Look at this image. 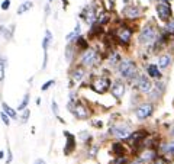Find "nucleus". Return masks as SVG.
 Masks as SVG:
<instances>
[{
    "label": "nucleus",
    "instance_id": "9",
    "mask_svg": "<svg viewBox=\"0 0 174 164\" xmlns=\"http://www.w3.org/2000/svg\"><path fill=\"white\" fill-rule=\"evenodd\" d=\"M86 70L87 68H84L83 65H80V64L74 65V67L70 70V84H71L70 87H74L76 84H80L86 79V76H87Z\"/></svg>",
    "mask_w": 174,
    "mask_h": 164
},
{
    "label": "nucleus",
    "instance_id": "20",
    "mask_svg": "<svg viewBox=\"0 0 174 164\" xmlns=\"http://www.w3.org/2000/svg\"><path fill=\"white\" fill-rule=\"evenodd\" d=\"M121 61H122L121 54L117 52V51H110L109 55H107V65L112 67V68H116Z\"/></svg>",
    "mask_w": 174,
    "mask_h": 164
},
{
    "label": "nucleus",
    "instance_id": "19",
    "mask_svg": "<svg viewBox=\"0 0 174 164\" xmlns=\"http://www.w3.org/2000/svg\"><path fill=\"white\" fill-rule=\"evenodd\" d=\"M160 153L163 156L173 157L174 156V141H166L163 144H160Z\"/></svg>",
    "mask_w": 174,
    "mask_h": 164
},
{
    "label": "nucleus",
    "instance_id": "39",
    "mask_svg": "<svg viewBox=\"0 0 174 164\" xmlns=\"http://www.w3.org/2000/svg\"><path fill=\"white\" fill-rule=\"evenodd\" d=\"M12 160H13V156H12L10 148H8V160H6V163L10 164V163H12Z\"/></svg>",
    "mask_w": 174,
    "mask_h": 164
},
{
    "label": "nucleus",
    "instance_id": "43",
    "mask_svg": "<svg viewBox=\"0 0 174 164\" xmlns=\"http://www.w3.org/2000/svg\"><path fill=\"white\" fill-rule=\"evenodd\" d=\"M49 9H51V8H49V4H46V6H45V16L49 15Z\"/></svg>",
    "mask_w": 174,
    "mask_h": 164
},
{
    "label": "nucleus",
    "instance_id": "2",
    "mask_svg": "<svg viewBox=\"0 0 174 164\" xmlns=\"http://www.w3.org/2000/svg\"><path fill=\"white\" fill-rule=\"evenodd\" d=\"M116 70L119 77L126 81H133V79L138 76V67L133 60H122L116 67Z\"/></svg>",
    "mask_w": 174,
    "mask_h": 164
},
{
    "label": "nucleus",
    "instance_id": "14",
    "mask_svg": "<svg viewBox=\"0 0 174 164\" xmlns=\"http://www.w3.org/2000/svg\"><path fill=\"white\" fill-rule=\"evenodd\" d=\"M64 137L67 138V141H65V147H64V154L65 156H71L77 148V138L70 134L68 131H64Z\"/></svg>",
    "mask_w": 174,
    "mask_h": 164
},
{
    "label": "nucleus",
    "instance_id": "45",
    "mask_svg": "<svg viewBox=\"0 0 174 164\" xmlns=\"http://www.w3.org/2000/svg\"><path fill=\"white\" fill-rule=\"evenodd\" d=\"M3 158H4V153L3 151H0V160H3Z\"/></svg>",
    "mask_w": 174,
    "mask_h": 164
},
{
    "label": "nucleus",
    "instance_id": "1",
    "mask_svg": "<svg viewBox=\"0 0 174 164\" xmlns=\"http://www.w3.org/2000/svg\"><path fill=\"white\" fill-rule=\"evenodd\" d=\"M79 64L83 65L84 68H95V67H99L102 64V55L99 54L97 50L89 46L83 52H80Z\"/></svg>",
    "mask_w": 174,
    "mask_h": 164
},
{
    "label": "nucleus",
    "instance_id": "17",
    "mask_svg": "<svg viewBox=\"0 0 174 164\" xmlns=\"http://www.w3.org/2000/svg\"><path fill=\"white\" fill-rule=\"evenodd\" d=\"M145 71H147V74H148L150 79L161 80V77H163V74H161V68H160L157 64H152V63L145 65Z\"/></svg>",
    "mask_w": 174,
    "mask_h": 164
},
{
    "label": "nucleus",
    "instance_id": "22",
    "mask_svg": "<svg viewBox=\"0 0 174 164\" xmlns=\"http://www.w3.org/2000/svg\"><path fill=\"white\" fill-rule=\"evenodd\" d=\"M77 48H76V45H74V42H68V45H67V48H65V60H68V61H73L74 58H76V55H77Z\"/></svg>",
    "mask_w": 174,
    "mask_h": 164
},
{
    "label": "nucleus",
    "instance_id": "16",
    "mask_svg": "<svg viewBox=\"0 0 174 164\" xmlns=\"http://www.w3.org/2000/svg\"><path fill=\"white\" fill-rule=\"evenodd\" d=\"M52 42V34L51 31H45V36L42 39V50H44V63H42V70L46 68L48 65V48Z\"/></svg>",
    "mask_w": 174,
    "mask_h": 164
},
{
    "label": "nucleus",
    "instance_id": "10",
    "mask_svg": "<svg viewBox=\"0 0 174 164\" xmlns=\"http://www.w3.org/2000/svg\"><path fill=\"white\" fill-rule=\"evenodd\" d=\"M97 8H96V4H87V6H84V9L81 10V13H80V18L84 20V22L87 23V25H93V23H96V19H97Z\"/></svg>",
    "mask_w": 174,
    "mask_h": 164
},
{
    "label": "nucleus",
    "instance_id": "23",
    "mask_svg": "<svg viewBox=\"0 0 174 164\" xmlns=\"http://www.w3.org/2000/svg\"><path fill=\"white\" fill-rule=\"evenodd\" d=\"M112 153L116 157H122L126 154V148L122 142H112Z\"/></svg>",
    "mask_w": 174,
    "mask_h": 164
},
{
    "label": "nucleus",
    "instance_id": "32",
    "mask_svg": "<svg viewBox=\"0 0 174 164\" xmlns=\"http://www.w3.org/2000/svg\"><path fill=\"white\" fill-rule=\"evenodd\" d=\"M4 74H6V63L0 61V81L4 80Z\"/></svg>",
    "mask_w": 174,
    "mask_h": 164
},
{
    "label": "nucleus",
    "instance_id": "35",
    "mask_svg": "<svg viewBox=\"0 0 174 164\" xmlns=\"http://www.w3.org/2000/svg\"><path fill=\"white\" fill-rule=\"evenodd\" d=\"M128 158H126L125 156H122V157H116L113 160V164H128Z\"/></svg>",
    "mask_w": 174,
    "mask_h": 164
},
{
    "label": "nucleus",
    "instance_id": "31",
    "mask_svg": "<svg viewBox=\"0 0 174 164\" xmlns=\"http://www.w3.org/2000/svg\"><path fill=\"white\" fill-rule=\"evenodd\" d=\"M30 116V109H25V111H22V116H20V122L22 123H26L28 122V119H29Z\"/></svg>",
    "mask_w": 174,
    "mask_h": 164
},
{
    "label": "nucleus",
    "instance_id": "11",
    "mask_svg": "<svg viewBox=\"0 0 174 164\" xmlns=\"http://www.w3.org/2000/svg\"><path fill=\"white\" fill-rule=\"evenodd\" d=\"M155 12H157V16H158L160 20L163 22H168V20L173 19V10H171L170 3H157V8H155Z\"/></svg>",
    "mask_w": 174,
    "mask_h": 164
},
{
    "label": "nucleus",
    "instance_id": "47",
    "mask_svg": "<svg viewBox=\"0 0 174 164\" xmlns=\"http://www.w3.org/2000/svg\"><path fill=\"white\" fill-rule=\"evenodd\" d=\"M168 164H174V161H173V163H171V161H170V163H168Z\"/></svg>",
    "mask_w": 174,
    "mask_h": 164
},
{
    "label": "nucleus",
    "instance_id": "25",
    "mask_svg": "<svg viewBox=\"0 0 174 164\" xmlns=\"http://www.w3.org/2000/svg\"><path fill=\"white\" fill-rule=\"evenodd\" d=\"M13 32H15V25H10V26H0V35H3L4 39H12L13 36Z\"/></svg>",
    "mask_w": 174,
    "mask_h": 164
},
{
    "label": "nucleus",
    "instance_id": "33",
    "mask_svg": "<svg viewBox=\"0 0 174 164\" xmlns=\"http://www.w3.org/2000/svg\"><path fill=\"white\" fill-rule=\"evenodd\" d=\"M166 32H168V34H174V19L168 20L166 25Z\"/></svg>",
    "mask_w": 174,
    "mask_h": 164
},
{
    "label": "nucleus",
    "instance_id": "28",
    "mask_svg": "<svg viewBox=\"0 0 174 164\" xmlns=\"http://www.w3.org/2000/svg\"><path fill=\"white\" fill-rule=\"evenodd\" d=\"M79 138L84 142V145H90V144H91V141H93V137H91V135H90L89 132H86V131H83V132L80 134Z\"/></svg>",
    "mask_w": 174,
    "mask_h": 164
},
{
    "label": "nucleus",
    "instance_id": "7",
    "mask_svg": "<svg viewBox=\"0 0 174 164\" xmlns=\"http://www.w3.org/2000/svg\"><path fill=\"white\" fill-rule=\"evenodd\" d=\"M154 87V83L151 81V79L147 74H141L138 73V76L133 79V89H136L142 95H150Z\"/></svg>",
    "mask_w": 174,
    "mask_h": 164
},
{
    "label": "nucleus",
    "instance_id": "18",
    "mask_svg": "<svg viewBox=\"0 0 174 164\" xmlns=\"http://www.w3.org/2000/svg\"><path fill=\"white\" fill-rule=\"evenodd\" d=\"M164 92H166V84H164L163 81L157 80V83L154 84V87H152L150 96H151V99H160V97L164 95Z\"/></svg>",
    "mask_w": 174,
    "mask_h": 164
},
{
    "label": "nucleus",
    "instance_id": "4",
    "mask_svg": "<svg viewBox=\"0 0 174 164\" xmlns=\"http://www.w3.org/2000/svg\"><path fill=\"white\" fill-rule=\"evenodd\" d=\"M67 107L68 112H71L76 119H89L91 116L90 107L87 106L86 103L80 102V100H70Z\"/></svg>",
    "mask_w": 174,
    "mask_h": 164
},
{
    "label": "nucleus",
    "instance_id": "12",
    "mask_svg": "<svg viewBox=\"0 0 174 164\" xmlns=\"http://www.w3.org/2000/svg\"><path fill=\"white\" fill-rule=\"evenodd\" d=\"M154 113V105L151 102H145V103H141L139 106L135 107V116L141 121L144 119H148L151 115Z\"/></svg>",
    "mask_w": 174,
    "mask_h": 164
},
{
    "label": "nucleus",
    "instance_id": "27",
    "mask_svg": "<svg viewBox=\"0 0 174 164\" xmlns=\"http://www.w3.org/2000/svg\"><path fill=\"white\" fill-rule=\"evenodd\" d=\"M2 107H3V112L8 115L9 118H10V119H16V116H18V115H16V111H15V109H12L8 103L3 102V103H2Z\"/></svg>",
    "mask_w": 174,
    "mask_h": 164
},
{
    "label": "nucleus",
    "instance_id": "40",
    "mask_svg": "<svg viewBox=\"0 0 174 164\" xmlns=\"http://www.w3.org/2000/svg\"><path fill=\"white\" fill-rule=\"evenodd\" d=\"M128 164H144V161L141 160L139 157H136L135 160H132V161H129V163H128Z\"/></svg>",
    "mask_w": 174,
    "mask_h": 164
},
{
    "label": "nucleus",
    "instance_id": "24",
    "mask_svg": "<svg viewBox=\"0 0 174 164\" xmlns=\"http://www.w3.org/2000/svg\"><path fill=\"white\" fill-rule=\"evenodd\" d=\"M74 45H76V48H77V51H79V52H83L84 50H87V48H89V39H86L84 36H81V35H80L79 38L74 41Z\"/></svg>",
    "mask_w": 174,
    "mask_h": 164
},
{
    "label": "nucleus",
    "instance_id": "36",
    "mask_svg": "<svg viewBox=\"0 0 174 164\" xmlns=\"http://www.w3.org/2000/svg\"><path fill=\"white\" fill-rule=\"evenodd\" d=\"M0 116H2V121H3V123L4 125H10V118H9L8 115L4 113V112H2V115H0Z\"/></svg>",
    "mask_w": 174,
    "mask_h": 164
},
{
    "label": "nucleus",
    "instance_id": "44",
    "mask_svg": "<svg viewBox=\"0 0 174 164\" xmlns=\"http://www.w3.org/2000/svg\"><path fill=\"white\" fill-rule=\"evenodd\" d=\"M170 135L174 138V126H171V128H170Z\"/></svg>",
    "mask_w": 174,
    "mask_h": 164
},
{
    "label": "nucleus",
    "instance_id": "6",
    "mask_svg": "<svg viewBox=\"0 0 174 164\" xmlns=\"http://www.w3.org/2000/svg\"><path fill=\"white\" fill-rule=\"evenodd\" d=\"M110 86H112V80L109 79V76H96L90 81V89L97 95H105L106 92H109Z\"/></svg>",
    "mask_w": 174,
    "mask_h": 164
},
{
    "label": "nucleus",
    "instance_id": "41",
    "mask_svg": "<svg viewBox=\"0 0 174 164\" xmlns=\"http://www.w3.org/2000/svg\"><path fill=\"white\" fill-rule=\"evenodd\" d=\"M91 125L96 126V128H102L103 123H102V122H99V121H91Z\"/></svg>",
    "mask_w": 174,
    "mask_h": 164
},
{
    "label": "nucleus",
    "instance_id": "5",
    "mask_svg": "<svg viewBox=\"0 0 174 164\" xmlns=\"http://www.w3.org/2000/svg\"><path fill=\"white\" fill-rule=\"evenodd\" d=\"M132 134L131 131V125L126 122H117V123H113L110 125L109 128V135L110 137L116 138V139H128L129 135Z\"/></svg>",
    "mask_w": 174,
    "mask_h": 164
},
{
    "label": "nucleus",
    "instance_id": "30",
    "mask_svg": "<svg viewBox=\"0 0 174 164\" xmlns=\"http://www.w3.org/2000/svg\"><path fill=\"white\" fill-rule=\"evenodd\" d=\"M28 103H29V93H26V95L23 96L22 102H20V103H19V106H18V111H19V112L25 111V109L28 107Z\"/></svg>",
    "mask_w": 174,
    "mask_h": 164
},
{
    "label": "nucleus",
    "instance_id": "8",
    "mask_svg": "<svg viewBox=\"0 0 174 164\" xmlns=\"http://www.w3.org/2000/svg\"><path fill=\"white\" fill-rule=\"evenodd\" d=\"M132 34H133V29L125 23H122L121 26H117L115 29V38L116 41L121 44V45H128L131 39H132Z\"/></svg>",
    "mask_w": 174,
    "mask_h": 164
},
{
    "label": "nucleus",
    "instance_id": "42",
    "mask_svg": "<svg viewBox=\"0 0 174 164\" xmlns=\"http://www.w3.org/2000/svg\"><path fill=\"white\" fill-rule=\"evenodd\" d=\"M34 164H46V163H45V160H42V158H38V160L35 161Z\"/></svg>",
    "mask_w": 174,
    "mask_h": 164
},
{
    "label": "nucleus",
    "instance_id": "15",
    "mask_svg": "<svg viewBox=\"0 0 174 164\" xmlns=\"http://www.w3.org/2000/svg\"><path fill=\"white\" fill-rule=\"evenodd\" d=\"M122 15L125 16L126 19H138L142 15V9L139 6H136V4H128V6L123 8Z\"/></svg>",
    "mask_w": 174,
    "mask_h": 164
},
{
    "label": "nucleus",
    "instance_id": "21",
    "mask_svg": "<svg viewBox=\"0 0 174 164\" xmlns=\"http://www.w3.org/2000/svg\"><path fill=\"white\" fill-rule=\"evenodd\" d=\"M171 63H173V57H171L170 54H163V55H160L158 57L157 65H158L161 70H166L171 65Z\"/></svg>",
    "mask_w": 174,
    "mask_h": 164
},
{
    "label": "nucleus",
    "instance_id": "26",
    "mask_svg": "<svg viewBox=\"0 0 174 164\" xmlns=\"http://www.w3.org/2000/svg\"><path fill=\"white\" fill-rule=\"evenodd\" d=\"M34 8V2H30V0H26V2H23L22 4H19V8H18V15H23V13H26L28 10Z\"/></svg>",
    "mask_w": 174,
    "mask_h": 164
},
{
    "label": "nucleus",
    "instance_id": "38",
    "mask_svg": "<svg viewBox=\"0 0 174 164\" xmlns=\"http://www.w3.org/2000/svg\"><path fill=\"white\" fill-rule=\"evenodd\" d=\"M10 8V0H3L2 2V10H9Z\"/></svg>",
    "mask_w": 174,
    "mask_h": 164
},
{
    "label": "nucleus",
    "instance_id": "29",
    "mask_svg": "<svg viewBox=\"0 0 174 164\" xmlns=\"http://www.w3.org/2000/svg\"><path fill=\"white\" fill-rule=\"evenodd\" d=\"M97 151H99V145L90 144V145H89V150H87V157H90V158H95V157L97 156Z\"/></svg>",
    "mask_w": 174,
    "mask_h": 164
},
{
    "label": "nucleus",
    "instance_id": "46",
    "mask_svg": "<svg viewBox=\"0 0 174 164\" xmlns=\"http://www.w3.org/2000/svg\"><path fill=\"white\" fill-rule=\"evenodd\" d=\"M48 2H49V3H51V2H54V0H48Z\"/></svg>",
    "mask_w": 174,
    "mask_h": 164
},
{
    "label": "nucleus",
    "instance_id": "3",
    "mask_svg": "<svg viewBox=\"0 0 174 164\" xmlns=\"http://www.w3.org/2000/svg\"><path fill=\"white\" fill-rule=\"evenodd\" d=\"M158 31L154 25H145L142 29H141L139 35H138V42L139 45H144V46H152L154 42L157 41L158 38Z\"/></svg>",
    "mask_w": 174,
    "mask_h": 164
},
{
    "label": "nucleus",
    "instance_id": "37",
    "mask_svg": "<svg viewBox=\"0 0 174 164\" xmlns=\"http://www.w3.org/2000/svg\"><path fill=\"white\" fill-rule=\"evenodd\" d=\"M51 107H52V112L55 116H60V113H58V105L55 100H52V103H51Z\"/></svg>",
    "mask_w": 174,
    "mask_h": 164
},
{
    "label": "nucleus",
    "instance_id": "13",
    "mask_svg": "<svg viewBox=\"0 0 174 164\" xmlns=\"http://www.w3.org/2000/svg\"><path fill=\"white\" fill-rule=\"evenodd\" d=\"M125 92H126V84H125V81H123V80L117 79V80L112 81L110 93H112V96H113L115 99L121 100L122 97H123V95H125Z\"/></svg>",
    "mask_w": 174,
    "mask_h": 164
},
{
    "label": "nucleus",
    "instance_id": "34",
    "mask_svg": "<svg viewBox=\"0 0 174 164\" xmlns=\"http://www.w3.org/2000/svg\"><path fill=\"white\" fill-rule=\"evenodd\" d=\"M54 84H55V80H48V81H45V83L41 86V90H42V92H46V90H48L51 86H54Z\"/></svg>",
    "mask_w": 174,
    "mask_h": 164
}]
</instances>
